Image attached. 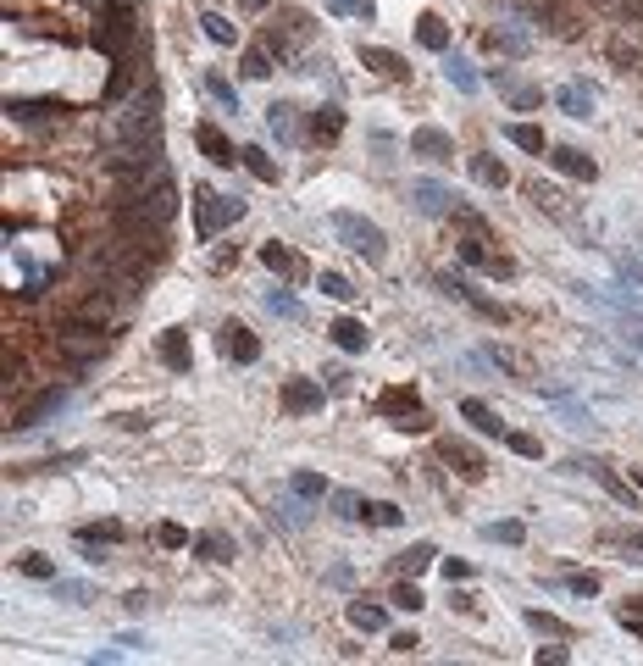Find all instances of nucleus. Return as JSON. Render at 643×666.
I'll return each instance as SVG.
<instances>
[{"label": "nucleus", "instance_id": "de8ad7c7", "mask_svg": "<svg viewBox=\"0 0 643 666\" xmlns=\"http://www.w3.org/2000/svg\"><path fill=\"white\" fill-rule=\"evenodd\" d=\"M527 628H533V633H555V639H571V628H565L560 617H549V611H527Z\"/></svg>", "mask_w": 643, "mask_h": 666}, {"label": "nucleus", "instance_id": "72a5a7b5", "mask_svg": "<svg viewBox=\"0 0 643 666\" xmlns=\"http://www.w3.org/2000/svg\"><path fill=\"white\" fill-rule=\"evenodd\" d=\"M17 572H23V578H34V583H56V578H61V572H56V561H50V556H39V550L17 556Z\"/></svg>", "mask_w": 643, "mask_h": 666}, {"label": "nucleus", "instance_id": "a878e982", "mask_svg": "<svg viewBox=\"0 0 643 666\" xmlns=\"http://www.w3.org/2000/svg\"><path fill=\"white\" fill-rule=\"evenodd\" d=\"M472 178H477V183H488V189H505V183H511L505 161L488 156V151H477V156H472Z\"/></svg>", "mask_w": 643, "mask_h": 666}, {"label": "nucleus", "instance_id": "09e8293b", "mask_svg": "<svg viewBox=\"0 0 643 666\" xmlns=\"http://www.w3.org/2000/svg\"><path fill=\"white\" fill-rule=\"evenodd\" d=\"M389 599H394V606H399V611H421V606H427V599H421V588H416V583H394V594H389Z\"/></svg>", "mask_w": 643, "mask_h": 666}, {"label": "nucleus", "instance_id": "e433bc0d", "mask_svg": "<svg viewBox=\"0 0 643 666\" xmlns=\"http://www.w3.org/2000/svg\"><path fill=\"white\" fill-rule=\"evenodd\" d=\"M117 539H122V522H89V527H78V545H84V550L117 545Z\"/></svg>", "mask_w": 643, "mask_h": 666}, {"label": "nucleus", "instance_id": "c9c22d12", "mask_svg": "<svg viewBox=\"0 0 643 666\" xmlns=\"http://www.w3.org/2000/svg\"><path fill=\"white\" fill-rule=\"evenodd\" d=\"M194 556H205V561L228 567V561H233V545L223 539V533H200V539H194Z\"/></svg>", "mask_w": 643, "mask_h": 666}, {"label": "nucleus", "instance_id": "49530a36", "mask_svg": "<svg viewBox=\"0 0 643 666\" xmlns=\"http://www.w3.org/2000/svg\"><path fill=\"white\" fill-rule=\"evenodd\" d=\"M327 505H333V516H344V522H349V516H361V505H367V500H361V494H349V489H333V494H327Z\"/></svg>", "mask_w": 643, "mask_h": 666}, {"label": "nucleus", "instance_id": "37998d69", "mask_svg": "<svg viewBox=\"0 0 643 666\" xmlns=\"http://www.w3.org/2000/svg\"><path fill=\"white\" fill-rule=\"evenodd\" d=\"M316 289H322V295H327V300H344V306H349V300H355V284H349V278H344V273H322V278H316Z\"/></svg>", "mask_w": 643, "mask_h": 666}, {"label": "nucleus", "instance_id": "b1692460", "mask_svg": "<svg viewBox=\"0 0 643 666\" xmlns=\"http://www.w3.org/2000/svg\"><path fill=\"white\" fill-rule=\"evenodd\" d=\"M416 45H427V50H439V56H450V28H444V17H433V12H421V17H416Z\"/></svg>", "mask_w": 643, "mask_h": 666}, {"label": "nucleus", "instance_id": "052dcab7", "mask_svg": "<svg viewBox=\"0 0 643 666\" xmlns=\"http://www.w3.org/2000/svg\"><path fill=\"white\" fill-rule=\"evenodd\" d=\"M416 644H421V639H416V633H394V650H399V655H410V650H416Z\"/></svg>", "mask_w": 643, "mask_h": 666}, {"label": "nucleus", "instance_id": "cd10ccee", "mask_svg": "<svg viewBox=\"0 0 643 666\" xmlns=\"http://www.w3.org/2000/svg\"><path fill=\"white\" fill-rule=\"evenodd\" d=\"M493 84L505 89V100H511V106H522V111L544 106V89H533V84H511V78H505V67H499V73H493Z\"/></svg>", "mask_w": 643, "mask_h": 666}, {"label": "nucleus", "instance_id": "f3484780", "mask_svg": "<svg viewBox=\"0 0 643 666\" xmlns=\"http://www.w3.org/2000/svg\"><path fill=\"white\" fill-rule=\"evenodd\" d=\"M461 261H466V266H482V273H493V278H511V273H516L511 255H488L477 239H461Z\"/></svg>", "mask_w": 643, "mask_h": 666}, {"label": "nucleus", "instance_id": "20e7f679", "mask_svg": "<svg viewBox=\"0 0 643 666\" xmlns=\"http://www.w3.org/2000/svg\"><path fill=\"white\" fill-rule=\"evenodd\" d=\"M439 289H444L450 300L472 306V311H477V317H488V322H505V317H511V311L499 306V300H488L482 289H472V284H466V278H455V273H439Z\"/></svg>", "mask_w": 643, "mask_h": 666}, {"label": "nucleus", "instance_id": "8fccbe9b", "mask_svg": "<svg viewBox=\"0 0 643 666\" xmlns=\"http://www.w3.org/2000/svg\"><path fill=\"white\" fill-rule=\"evenodd\" d=\"M6 111L12 117H23V122H39L45 111H56V106H45V100H6Z\"/></svg>", "mask_w": 643, "mask_h": 666}, {"label": "nucleus", "instance_id": "4468645a", "mask_svg": "<svg viewBox=\"0 0 643 666\" xmlns=\"http://www.w3.org/2000/svg\"><path fill=\"white\" fill-rule=\"evenodd\" d=\"M461 417H466L482 439H505V422H499L493 406H488V400H477V394H461Z\"/></svg>", "mask_w": 643, "mask_h": 666}, {"label": "nucleus", "instance_id": "c03bdc74", "mask_svg": "<svg viewBox=\"0 0 643 666\" xmlns=\"http://www.w3.org/2000/svg\"><path fill=\"white\" fill-rule=\"evenodd\" d=\"M327 12H333V17H361V23H372V17H378L372 0H327Z\"/></svg>", "mask_w": 643, "mask_h": 666}, {"label": "nucleus", "instance_id": "6e6552de", "mask_svg": "<svg viewBox=\"0 0 643 666\" xmlns=\"http://www.w3.org/2000/svg\"><path fill=\"white\" fill-rule=\"evenodd\" d=\"M378 411H389V417H399L394 428H405V433H421V428H427V411H421V400H416V394H405V389H394V394H383V400H378Z\"/></svg>", "mask_w": 643, "mask_h": 666}, {"label": "nucleus", "instance_id": "bb28decb", "mask_svg": "<svg viewBox=\"0 0 643 666\" xmlns=\"http://www.w3.org/2000/svg\"><path fill=\"white\" fill-rule=\"evenodd\" d=\"M577 466H583V473H588V478H594V484H599L605 494H616L621 505H632V489H627V484H621V478L610 473V466H605V461H577Z\"/></svg>", "mask_w": 643, "mask_h": 666}, {"label": "nucleus", "instance_id": "3c124183", "mask_svg": "<svg viewBox=\"0 0 643 666\" xmlns=\"http://www.w3.org/2000/svg\"><path fill=\"white\" fill-rule=\"evenodd\" d=\"M560 583H565L571 594H599V578H594V572H560Z\"/></svg>", "mask_w": 643, "mask_h": 666}, {"label": "nucleus", "instance_id": "f704fd0d", "mask_svg": "<svg viewBox=\"0 0 643 666\" xmlns=\"http://www.w3.org/2000/svg\"><path fill=\"white\" fill-rule=\"evenodd\" d=\"M433 556H439L433 545H427V539H416V545H410V550L399 556V572H405V578H421L427 567H433Z\"/></svg>", "mask_w": 643, "mask_h": 666}, {"label": "nucleus", "instance_id": "1a4fd4ad", "mask_svg": "<svg viewBox=\"0 0 643 666\" xmlns=\"http://www.w3.org/2000/svg\"><path fill=\"white\" fill-rule=\"evenodd\" d=\"M223 356L228 361H239V367H250V361H261V339H255V333L244 328V322H223Z\"/></svg>", "mask_w": 643, "mask_h": 666}, {"label": "nucleus", "instance_id": "9d476101", "mask_svg": "<svg viewBox=\"0 0 643 666\" xmlns=\"http://www.w3.org/2000/svg\"><path fill=\"white\" fill-rule=\"evenodd\" d=\"M544 156H549V167H555V172L577 178V183H594V178H599V167H594V161H588V156H583L577 145H549Z\"/></svg>", "mask_w": 643, "mask_h": 666}, {"label": "nucleus", "instance_id": "39448f33", "mask_svg": "<svg viewBox=\"0 0 643 666\" xmlns=\"http://www.w3.org/2000/svg\"><path fill=\"white\" fill-rule=\"evenodd\" d=\"M322 406H327V383H316V378H289V383H283V411L316 417Z\"/></svg>", "mask_w": 643, "mask_h": 666}, {"label": "nucleus", "instance_id": "6ab92c4d", "mask_svg": "<svg viewBox=\"0 0 643 666\" xmlns=\"http://www.w3.org/2000/svg\"><path fill=\"white\" fill-rule=\"evenodd\" d=\"M156 350H161V361H167L172 372H189V367H194V356H189V333H183V328H167L161 339H156Z\"/></svg>", "mask_w": 643, "mask_h": 666}, {"label": "nucleus", "instance_id": "5fc2aeb1", "mask_svg": "<svg viewBox=\"0 0 643 666\" xmlns=\"http://www.w3.org/2000/svg\"><path fill=\"white\" fill-rule=\"evenodd\" d=\"M488 45H493V50H505V56H522V50H527V39H522V34H505V28L488 34Z\"/></svg>", "mask_w": 643, "mask_h": 666}, {"label": "nucleus", "instance_id": "13d9d810", "mask_svg": "<svg viewBox=\"0 0 643 666\" xmlns=\"http://www.w3.org/2000/svg\"><path fill=\"white\" fill-rule=\"evenodd\" d=\"M322 383H327V394H349V372H344V367H333Z\"/></svg>", "mask_w": 643, "mask_h": 666}, {"label": "nucleus", "instance_id": "dca6fc26", "mask_svg": "<svg viewBox=\"0 0 643 666\" xmlns=\"http://www.w3.org/2000/svg\"><path fill=\"white\" fill-rule=\"evenodd\" d=\"M361 61L372 67L378 78H394V84H399V78H410V67H405V56H399V50H383V45H361Z\"/></svg>", "mask_w": 643, "mask_h": 666}, {"label": "nucleus", "instance_id": "c85d7f7f", "mask_svg": "<svg viewBox=\"0 0 643 666\" xmlns=\"http://www.w3.org/2000/svg\"><path fill=\"white\" fill-rule=\"evenodd\" d=\"M200 84H205V95H211V100H217L223 111H244V106H239V89H233V84H228V78L217 73V67H211V73H205Z\"/></svg>", "mask_w": 643, "mask_h": 666}, {"label": "nucleus", "instance_id": "4c0bfd02", "mask_svg": "<svg viewBox=\"0 0 643 666\" xmlns=\"http://www.w3.org/2000/svg\"><path fill=\"white\" fill-rule=\"evenodd\" d=\"M311 133H316V140H327V145H333L338 133H344V111H338V106H322V111L311 117Z\"/></svg>", "mask_w": 643, "mask_h": 666}, {"label": "nucleus", "instance_id": "58836bf2", "mask_svg": "<svg viewBox=\"0 0 643 666\" xmlns=\"http://www.w3.org/2000/svg\"><path fill=\"white\" fill-rule=\"evenodd\" d=\"M50 594H56V599H67V606H84V599H95V588H89V583H78V578H56V583H50Z\"/></svg>", "mask_w": 643, "mask_h": 666}, {"label": "nucleus", "instance_id": "7c9ffc66", "mask_svg": "<svg viewBox=\"0 0 643 666\" xmlns=\"http://www.w3.org/2000/svg\"><path fill=\"white\" fill-rule=\"evenodd\" d=\"M505 140H511V145H522V151H533V156H544V151H549L544 128H533V122H511V128H505Z\"/></svg>", "mask_w": 643, "mask_h": 666}, {"label": "nucleus", "instance_id": "f257e3e1", "mask_svg": "<svg viewBox=\"0 0 643 666\" xmlns=\"http://www.w3.org/2000/svg\"><path fill=\"white\" fill-rule=\"evenodd\" d=\"M244 212H250L244 194H223V189H211V183H194V239H217Z\"/></svg>", "mask_w": 643, "mask_h": 666}, {"label": "nucleus", "instance_id": "a19ab883", "mask_svg": "<svg viewBox=\"0 0 643 666\" xmlns=\"http://www.w3.org/2000/svg\"><path fill=\"white\" fill-rule=\"evenodd\" d=\"M289 489H295L300 500H322V494H333L322 473H295V478H289Z\"/></svg>", "mask_w": 643, "mask_h": 666}, {"label": "nucleus", "instance_id": "2f4dec72", "mask_svg": "<svg viewBox=\"0 0 643 666\" xmlns=\"http://www.w3.org/2000/svg\"><path fill=\"white\" fill-rule=\"evenodd\" d=\"M200 28H205L211 45H239V28H233L223 12H200Z\"/></svg>", "mask_w": 643, "mask_h": 666}, {"label": "nucleus", "instance_id": "393cba45", "mask_svg": "<svg viewBox=\"0 0 643 666\" xmlns=\"http://www.w3.org/2000/svg\"><path fill=\"white\" fill-rule=\"evenodd\" d=\"M439 455L455 466V473H466V478H482V455H477L472 444H455V439H444V444H439Z\"/></svg>", "mask_w": 643, "mask_h": 666}, {"label": "nucleus", "instance_id": "aec40b11", "mask_svg": "<svg viewBox=\"0 0 643 666\" xmlns=\"http://www.w3.org/2000/svg\"><path fill=\"white\" fill-rule=\"evenodd\" d=\"M266 128H272V140H283V145L300 140V117H295L289 100H272V106H266Z\"/></svg>", "mask_w": 643, "mask_h": 666}, {"label": "nucleus", "instance_id": "0eeeda50", "mask_svg": "<svg viewBox=\"0 0 643 666\" xmlns=\"http://www.w3.org/2000/svg\"><path fill=\"white\" fill-rule=\"evenodd\" d=\"M410 200H416L421 217H450V212H455V194H450L439 178H416V183H410Z\"/></svg>", "mask_w": 643, "mask_h": 666}, {"label": "nucleus", "instance_id": "473e14b6", "mask_svg": "<svg viewBox=\"0 0 643 666\" xmlns=\"http://www.w3.org/2000/svg\"><path fill=\"white\" fill-rule=\"evenodd\" d=\"M361 522H372V527H399L405 511H399L394 500H367V505H361Z\"/></svg>", "mask_w": 643, "mask_h": 666}, {"label": "nucleus", "instance_id": "f03ea898", "mask_svg": "<svg viewBox=\"0 0 643 666\" xmlns=\"http://www.w3.org/2000/svg\"><path fill=\"white\" fill-rule=\"evenodd\" d=\"M327 223H333V234H338V239H344L355 255H361V261L383 266V255H389V239H383V228H378V223H367L361 212H333Z\"/></svg>", "mask_w": 643, "mask_h": 666}, {"label": "nucleus", "instance_id": "4d7b16f0", "mask_svg": "<svg viewBox=\"0 0 643 666\" xmlns=\"http://www.w3.org/2000/svg\"><path fill=\"white\" fill-rule=\"evenodd\" d=\"M444 578H450V583H466V578H477V567L461 561V556H450V561H444Z\"/></svg>", "mask_w": 643, "mask_h": 666}, {"label": "nucleus", "instance_id": "e2e57ef3", "mask_svg": "<svg viewBox=\"0 0 643 666\" xmlns=\"http://www.w3.org/2000/svg\"><path fill=\"white\" fill-rule=\"evenodd\" d=\"M244 6H272V0H244Z\"/></svg>", "mask_w": 643, "mask_h": 666}, {"label": "nucleus", "instance_id": "f8f14e48", "mask_svg": "<svg viewBox=\"0 0 643 666\" xmlns=\"http://www.w3.org/2000/svg\"><path fill=\"white\" fill-rule=\"evenodd\" d=\"M194 145H200L211 161H217V167H239V151L228 145V133H223L217 122H194Z\"/></svg>", "mask_w": 643, "mask_h": 666}, {"label": "nucleus", "instance_id": "c756f323", "mask_svg": "<svg viewBox=\"0 0 643 666\" xmlns=\"http://www.w3.org/2000/svg\"><path fill=\"white\" fill-rule=\"evenodd\" d=\"M239 161H244V167H250L261 183H277V178H283V167H277V161H272L261 145H244V151H239Z\"/></svg>", "mask_w": 643, "mask_h": 666}, {"label": "nucleus", "instance_id": "bf43d9fd", "mask_svg": "<svg viewBox=\"0 0 643 666\" xmlns=\"http://www.w3.org/2000/svg\"><path fill=\"white\" fill-rule=\"evenodd\" d=\"M616 273H621V284H638V289H643V266H638V261H621Z\"/></svg>", "mask_w": 643, "mask_h": 666}, {"label": "nucleus", "instance_id": "6e6d98bb", "mask_svg": "<svg viewBox=\"0 0 643 666\" xmlns=\"http://www.w3.org/2000/svg\"><path fill=\"white\" fill-rule=\"evenodd\" d=\"M156 539H161L167 550H183V545H194V539H189V533H183L178 522H161V533H156Z\"/></svg>", "mask_w": 643, "mask_h": 666}, {"label": "nucleus", "instance_id": "79ce46f5", "mask_svg": "<svg viewBox=\"0 0 643 666\" xmlns=\"http://www.w3.org/2000/svg\"><path fill=\"white\" fill-rule=\"evenodd\" d=\"M266 306H272L277 317H289V322H306V306H300L289 289H266Z\"/></svg>", "mask_w": 643, "mask_h": 666}, {"label": "nucleus", "instance_id": "4be33fe9", "mask_svg": "<svg viewBox=\"0 0 643 666\" xmlns=\"http://www.w3.org/2000/svg\"><path fill=\"white\" fill-rule=\"evenodd\" d=\"M444 78H450V89H461V95H477L482 89V78H477V67L466 61V56H444Z\"/></svg>", "mask_w": 643, "mask_h": 666}, {"label": "nucleus", "instance_id": "ea45409f", "mask_svg": "<svg viewBox=\"0 0 643 666\" xmlns=\"http://www.w3.org/2000/svg\"><path fill=\"white\" fill-rule=\"evenodd\" d=\"M482 539H488V545H522V539H527V527H522V522H488V527H482Z\"/></svg>", "mask_w": 643, "mask_h": 666}, {"label": "nucleus", "instance_id": "2eb2a0df", "mask_svg": "<svg viewBox=\"0 0 643 666\" xmlns=\"http://www.w3.org/2000/svg\"><path fill=\"white\" fill-rule=\"evenodd\" d=\"M67 406H73V389H50V394H39L34 406L17 417V428H39V422H50V417H56V411H67Z\"/></svg>", "mask_w": 643, "mask_h": 666}, {"label": "nucleus", "instance_id": "680f3d73", "mask_svg": "<svg viewBox=\"0 0 643 666\" xmlns=\"http://www.w3.org/2000/svg\"><path fill=\"white\" fill-rule=\"evenodd\" d=\"M621 628H627V633H638V639H643V617H638V611H621Z\"/></svg>", "mask_w": 643, "mask_h": 666}, {"label": "nucleus", "instance_id": "5701e85b", "mask_svg": "<svg viewBox=\"0 0 643 666\" xmlns=\"http://www.w3.org/2000/svg\"><path fill=\"white\" fill-rule=\"evenodd\" d=\"M349 628H361V633H383L389 628V611L383 606H372V599H349Z\"/></svg>", "mask_w": 643, "mask_h": 666}, {"label": "nucleus", "instance_id": "412c9836", "mask_svg": "<svg viewBox=\"0 0 643 666\" xmlns=\"http://www.w3.org/2000/svg\"><path fill=\"white\" fill-rule=\"evenodd\" d=\"M261 266H266V273H277V278H300L306 273V266H300V255L295 250H283V245H261Z\"/></svg>", "mask_w": 643, "mask_h": 666}, {"label": "nucleus", "instance_id": "a211bd4d", "mask_svg": "<svg viewBox=\"0 0 643 666\" xmlns=\"http://www.w3.org/2000/svg\"><path fill=\"white\" fill-rule=\"evenodd\" d=\"M555 106H560L565 117L588 122V117H594V89H588V84H560V89H555Z\"/></svg>", "mask_w": 643, "mask_h": 666}, {"label": "nucleus", "instance_id": "7ed1b4c3", "mask_svg": "<svg viewBox=\"0 0 643 666\" xmlns=\"http://www.w3.org/2000/svg\"><path fill=\"white\" fill-rule=\"evenodd\" d=\"M61 356L73 361V367H95V361H106V350H111V339H106V328H61Z\"/></svg>", "mask_w": 643, "mask_h": 666}, {"label": "nucleus", "instance_id": "423d86ee", "mask_svg": "<svg viewBox=\"0 0 643 666\" xmlns=\"http://www.w3.org/2000/svg\"><path fill=\"white\" fill-rule=\"evenodd\" d=\"M133 39H139V28H133V17H128V12H111V17H100V28H95V45H100V50H111L117 61H128Z\"/></svg>", "mask_w": 643, "mask_h": 666}, {"label": "nucleus", "instance_id": "603ef678", "mask_svg": "<svg viewBox=\"0 0 643 666\" xmlns=\"http://www.w3.org/2000/svg\"><path fill=\"white\" fill-rule=\"evenodd\" d=\"M605 545H616V550H643V527H621V533H605Z\"/></svg>", "mask_w": 643, "mask_h": 666}, {"label": "nucleus", "instance_id": "864d4df0", "mask_svg": "<svg viewBox=\"0 0 643 666\" xmlns=\"http://www.w3.org/2000/svg\"><path fill=\"white\" fill-rule=\"evenodd\" d=\"M505 444H511L516 455H527V461H538V455H544V444H538L533 433H505Z\"/></svg>", "mask_w": 643, "mask_h": 666}, {"label": "nucleus", "instance_id": "a18cd8bd", "mask_svg": "<svg viewBox=\"0 0 643 666\" xmlns=\"http://www.w3.org/2000/svg\"><path fill=\"white\" fill-rule=\"evenodd\" d=\"M244 78H272V50H261V45L244 50Z\"/></svg>", "mask_w": 643, "mask_h": 666}, {"label": "nucleus", "instance_id": "ddd939ff", "mask_svg": "<svg viewBox=\"0 0 643 666\" xmlns=\"http://www.w3.org/2000/svg\"><path fill=\"white\" fill-rule=\"evenodd\" d=\"M410 151H416V156H427V161H439V167H450V161H455V140H450L444 128H416V133H410Z\"/></svg>", "mask_w": 643, "mask_h": 666}, {"label": "nucleus", "instance_id": "9b49d317", "mask_svg": "<svg viewBox=\"0 0 643 666\" xmlns=\"http://www.w3.org/2000/svg\"><path fill=\"white\" fill-rule=\"evenodd\" d=\"M327 339H333L344 356H367V350H372V333L355 322V317H333V322H327Z\"/></svg>", "mask_w": 643, "mask_h": 666}]
</instances>
